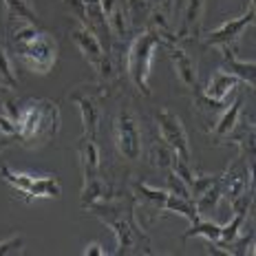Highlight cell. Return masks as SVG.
Instances as JSON below:
<instances>
[{
	"label": "cell",
	"mask_w": 256,
	"mask_h": 256,
	"mask_svg": "<svg viewBox=\"0 0 256 256\" xmlns=\"http://www.w3.org/2000/svg\"><path fill=\"white\" fill-rule=\"evenodd\" d=\"M80 152V164H82V172H84V181H90L95 177H100V150L95 140L82 137L78 146Z\"/></svg>",
	"instance_id": "2e32d148"
},
{
	"label": "cell",
	"mask_w": 256,
	"mask_h": 256,
	"mask_svg": "<svg viewBox=\"0 0 256 256\" xmlns=\"http://www.w3.org/2000/svg\"><path fill=\"white\" fill-rule=\"evenodd\" d=\"M254 22V2L250 4V9L238 18L226 20L221 26H216L214 31L206 36V44L208 46H218V49H226V46H234L241 38V34Z\"/></svg>",
	"instance_id": "30bf717a"
},
{
	"label": "cell",
	"mask_w": 256,
	"mask_h": 256,
	"mask_svg": "<svg viewBox=\"0 0 256 256\" xmlns=\"http://www.w3.org/2000/svg\"><path fill=\"white\" fill-rule=\"evenodd\" d=\"M221 51H223V60H226V64H228V73L236 76L241 82H248L250 88H254V84H256L254 82V76H256L254 60H250V62L238 60L236 53L232 51V46H226V49H221Z\"/></svg>",
	"instance_id": "d6986e66"
},
{
	"label": "cell",
	"mask_w": 256,
	"mask_h": 256,
	"mask_svg": "<svg viewBox=\"0 0 256 256\" xmlns=\"http://www.w3.org/2000/svg\"><path fill=\"white\" fill-rule=\"evenodd\" d=\"M241 84V80L232 73H228L226 68H218L208 80V86L204 88V95L208 100H214V102H226V98L236 90V86Z\"/></svg>",
	"instance_id": "4fadbf2b"
},
{
	"label": "cell",
	"mask_w": 256,
	"mask_h": 256,
	"mask_svg": "<svg viewBox=\"0 0 256 256\" xmlns=\"http://www.w3.org/2000/svg\"><path fill=\"white\" fill-rule=\"evenodd\" d=\"M241 110H243V98H236L230 104V108H223L221 110L218 122L212 126V135H214L216 142H223L234 130V126L238 124V117H241Z\"/></svg>",
	"instance_id": "e0dca14e"
},
{
	"label": "cell",
	"mask_w": 256,
	"mask_h": 256,
	"mask_svg": "<svg viewBox=\"0 0 256 256\" xmlns=\"http://www.w3.org/2000/svg\"><path fill=\"white\" fill-rule=\"evenodd\" d=\"M0 177L7 184H12L18 192L26 194L29 199H38V196H58L62 194V186L58 181L56 174H44V177H31V174H22V172H14L9 166L0 164Z\"/></svg>",
	"instance_id": "5b68a950"
},
{
	"label": "cell",
	"mask_w": 256,
	"mask_h": 256,
	"mask_svg": "<svg viewBox=\"0 0 256 256\" xmlns=\"http://www.w3.org/2000/svg\"><path fill=\"white\" fill-rule=\"evenodd\" d=\"M170 58H172V64H174V73H177L179 82L184 84L186 88H196V62L186 53L181 46L172 44L170 46Z\"/></svg>",
	"instance_id": "9a60e30c"
},
{
	"label": "cell",
	"mask_w": 256,
	"mask_h": 256,
	"mask_svg": "<svg viewBox=\"0 0 256 256\" xmlns=\"http://www.w3.org/2000/svg\"><path fill=\"white\" fill-rule=\"evenodd\" d=\"M115 146L120 154L128 162H135L142 157V128L140 120L128 106L115 117Z\"/></svg>",
	"instance_id": "8992f818"
},
{
	"label": "cell",
	"mask_w": 256,
	"mask_h": 256,
	"mask_svg": "<svg viewBox=\"0 0 256 256\" xmlns=\"http://www.w3.org/2000/svg\"><path fill=\"white\" fill-rule=\"evenodd\" d=\"M162 44H177L172 38L159 34L157 29L148 26L142 34H137L132 38L130 46L126 53V73L128 80L132 82V86L140 90L142 95H150V86H148V78H150V64H152V53L157 46Z\"/></svg>",
	"instance_id": "7a4b0ae2"
},
{
	"label": "cell",
	"mask_w": 256,
	"mask_h": 256,
	"mask_svg": "<svg viewBox=\"0 0 256 256\" xmlns=\"http://www.w3.org/2000/svg\"><path fill=\"white\" fill-rule=\"evenodd\" d=\"M20 132H22L20 122H16V120H12V117H7L4 113H0V135H4L7 140H16V137L20 140Z\"/></svg>",
	"instance_id": "d4e9b609"
},
{
	"label": "cell",
	"mask_w": 256,
	"mask_h": 256,
	"mask_svg": "<svg viewBox=\"0 0 256 256\" xmlns=\"http://www.w3.org/2000/svg\"><path fill=\"white\" fill-rule=\"evenodd\" d=\"M120 194H113V188L102 179V177H95L90 181H84V188H82V208L95 206V204H102V201L115 199Z\"/></svg>",
	"instance_id": "ac0fdd59"
},
{
	"label": "cell",
	"mask_w": 256,
	"mask_h": 256,
	"mask_svg": "<svg viewBox=\"0 0 256 256\" xmlns=\"http://www.w3.org/2000/svg\"><path fill=\"white\" fill-rule=\"evenodd\" d=\"M4 7H7V14L9 18H16V20H26L31 24H38V14L34 12L26 0H4Z\"/></svg>",
	"instance_id": "7402d4cb"
},
{
	"label": "cell",
	"mask_w": 256,
	"mask_h": 256,
	"mask_svg": "<svg viewBox=\"0 0 256 256\" xmlns=\"http://www.w3.org/2000/svg\"><path fill=\"white\" fill-rule=\"evenodd\" d=\"M71 38H73V42L78 44L80 53L84 56V60H86L90 66H93L95 71L100 73V76L106 78V80L113 76V66H110L108 53L104 51L102 40H100L98 36H95L93 31L88 29V26H84V24L78 22V24L71 29Z\"/></svg>",
	"instance_id": "52a82bcc"
},
{
	"label": "cell",
	"mask_w": 256,
	"mask_h": 256,
	"mask_svg": "<svg viewBox=\"0 0 256 256\" xmlns=\"http://www.w3.org/2000/svg\"><path fill=\"white\" fill-rule=\"evenodd\" d=\"M0 86L9 88V90L18 86V78H16L14 66H12V62H9V56L2 44H0Z\"/></svg>",
	"instance_id": "603a6c76"
},
{
	"label": "cell",
	"mask_w": 256,
	"mask_h": 256,
	"mask_svg": "<svg viewBox=\"0 0 256 256\" xmlns=\"http://www.w3.org/2000/svg\"><path fill=\"white\" fill-rule=\"evenodd\" d=\"M130 2H142V4H150L152 9L172 16V0H130Z\"/></svg>",
	"instance_id": "4316f807"
},
{
	"label": "cell",
	"mask_w": 256,
	"mask_h": 256,
	"mask_svg": "<svg viewBox=\"0 0 256 256\" xmlns=\"http://www.w3.org/2000/svg\"><path fill=\"white\" fill-rule=\"evenodd\" d=\"M20 142H24L26 146H42L60 130V108L51 100L29 102L20 115Z\"/></svg>",
	"instance_id": "3957f363"
},
{
	"label": "cell",
	"mask_w": 256,
	"mask_h": 256,
	"mask_svg": "<svg viewBox=\"0 0 256 256\" xmlns=\"http://www.w3.org/2000/svg\"><path fill=\"white\" fill-rule=\"evenodd\" d=\"M90 214L98 216L102 223L110 228L117 236V254H150V241L140 230L135 223L132 210H135V199L126 204L124 196H115V199L102 201L88 208Z\"/></svg>",
	"instance_id": "6da1fadb"
},
{
	"label": "cell",
	"mask_w": 256,
	"mask_h": 256,
	"mask_svg": "<svg viewBox=\"0 0 256 256\" xmlns=\"http://www.w3.org/2000/svg\"><path fill=\"white\" fill-rule=\"evenodd\" d=\"M100 86H80L71 93V102L82 113L84 137L95 140L100 132V122H102V108H100V98H104L106 90H98Z\"/></svg>",
	"instance_id": "ba28073f"
},
{
	"label": "cell",
	"mask_w": 256,
	"mask_h": 256,
	"mask_svg": "<svg viewBox=\"0 0 256 256\" xmlns=\"http://www.w3.org/2000/svg\"><path fill=\"white\" fill-rule=\"evenodd\" d=\"M150 159H152V166L159 168V170H170L174 164V159H177V154L174 150L168 146L166 142H154L152 144V150H150Z\"/></svg>",
	"instance_id": "44dd1931"
},
{
	"label": "cell",
	"mask_w": 256,
	"mask_h": 256,
	"mask_svg": "<svg viewBox=\"0 0 256 256\" xmlns=\"http://www.w3.org/2000/svg\"><path fill=\"white\" fill-rule=\"evenodd\" d=\"M168 192L170 194H174V196H181V199H192V194H190V188L186 186V181L179 177L177 172H172V170H168Z\"/></svg>",
	"instance_id": "cb8c5ba5"
},
{
	"label": "cell",
	"mask_w": 256,
	"mask_h": 256,
	"mask_svg": "<svg viewBox=\"0 0 256 256\" xmlns=\"http://www.w3.org/2000/svg\"><path fill=\"white\" fill-rule=\"evenodd\" d=\"M157 126L162 132V140L168 144L174 150V154L186 164H192V152H190V142H188V132H186L184 124L172 110L162 108L157 113Z\"/></svg>",
	"instance_id": "9c48e42d"
},
{
	"label": "cell",
	"mask_w": 256,
	"mask_h": 256,
	"mask_svg": "<svg viewBox=\"0 0 256 256\" xmlns=\"http://www.w3.org/2000/svg\"><path fill=\"white\" fill-rule=\"evenodd\" d=\"M22 248H24V238L22 236H12V238H7V241L0 243V256H4V254H20V252H22Z\"/></svg>",
	"instance_id": "484cf974"
},
{
	"label": "cell",
	"mask_w": 256,
	"mask_h": 256,
	"mask_svg": "<svg viewBox=\"0 0 256 256\" xmlns=\"http://www.w3.org/2000/svg\"><path fill=\"white\" fill-rule=\"evenodd\" d=\"M102 9L110 36L115 40H124L130 34V20H128L126 14V2L124 0H102Z\"/></svg>",
	"instance_id": "8fae6325"
},
{
	"label": "cell",
	"mask_w": 256,
	"mask_h": 256,
	"mask_svg": "<svg viewBox=\"0 0 256 256\" xmlns=\"http://www.w3.org/2000/svg\"><path fill=\"white\" fill-rule=\"evenodd\" d=\"M82 254H84V256H104L106 250H104L100 243H88L86 248L82 250Z\"/></svg>",
	"instance_id": "83f0119b"
},
{
	"label": "cell",
	"mask_w": 256,
	"mask_h": 256,
	"mask_svg": "<svg viewBox=\"0 0 256 256\" xmlns=\"http://www.w3.org/2000/svg\"><path fill=\"white\" fill-rule=\"evenodd\" d=\"M192 236H204L208 238L210 243H216L218 238H221V226H216V223H212V221H194L190 226V230L184 234V241H188V238Z\"/></svg>",
	"instance_id": "ffe728a7"
},
{
	"label": "cell",
	"mask_w": 256,
	"mask_h": 256,
	"mask_svg": "<svg viewBox=\"0 0 256 256\" xmlns=\"http://www.w3.org/2000/svg\"><path fill=\"white\" fill-rule=\"evenodd\" d=\"M16 49V58L20 60L22 66H26L31 73H49L58 62V42L56 38H51L49 34L40 31L36 38L14 44Z\"/></svg>",
	"instance_id": "277c9868"
},
{
	"label": "cell",
	"mask_w": 256,
	"mask_h": 256,
	"mask_svg": "<svg viewBox=\"0 0 256 256\" xmlns=\"http://www.w3.org/2000/svg\"><path fill=\"white\" fill-rule=\"evenodd\" d=\"M204 9H206V0H188L181 14V24L174 34V38L179 40H188V38H199V29H201V18H204Z\"/></svg>",
	"instance_id": "7c38bea8"
},
{
	"label": "cell",
	"mask_w": 256,
	"mask_h": 256,
	"mask_svg": "<svg viewBox=\"0 0 256 256\" xmlns=\"http://www.w3.org/2000/svg\"><path fill=\"white\" fill-rule=\"evenodd\" d=\"M132 190H135L132 199L142 204V212H152L154 216H157L159 212H164V206H166V199H168V190L150 188V186L140 184V181L132 184Z\"/></svg>",
	"instance_id": "5bb4252c"
}]
</instances>
